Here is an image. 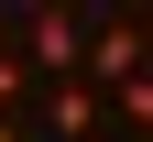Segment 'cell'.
Listing matches in <instances>:
<instances>
[{
    "mask_svg": "<svg viewBox=\"0 0 153 142\" xmlns=\"http://www.w3.org/2000/svg\"><path fill=\"white\" fill-rule=\"evenodd\" d=\"M11 44H22V77H44V88H55V77H76V66H88V22H76V11H55V0L11 22Z\"/></svg>",
    "mask_w": 153,
    "mask_h": 142,
    "instance_id": "1",
    "label": "cell"
},
{
    "mask_svg": "<svg viewBox=\"0 0 153 142\" xmlns=\"http://www.w3.org/2000/svg\"><path fill=\"white\" fill-rule=\"evenodd\" d=\"M88 88H131L142 77V11H109V22H88Z\"/></svg>",
    "mask_w": 153,
    "mask_h": 142,
    "instance_id": "2",
    "label": "cell"
},
{
    "mask_svg": "<svg viewBox=\"0 0 153 142\" xmlns=\"http://www.w3.org/2000/svg\"><path fill=\"white\" fill-rule=\"evenodd\" d=\"M44 142H99V88L88 77H55L44 88Z\"/></svg>",
    "mask_w": 153,
    "mask_h": 142,
    "instance_id": "3",
    "label": "cell"
},
{
    "mask_svg": "<svg viewBox=\"0 0 153 142\" xmlns=\"http://www.w3.org/2000/svg\"><path fill=\"white\" fill-rule=\"evenodd\" d=\"M109 98H120V120H131V131H153V66L131 77V88H109Z\"/></svg>",
    "mask_w": 153,
    "mask_h": 142,
    "instance_id": "4",
    "label": "cell"
},
{
    "mask_svg": "<svg viewBox=\"0 0 153 142\" xmlns=\"http://www.w3.org/2000/svg\"><path fill=\"white\" fill-rule=\"evenodd\" d=\"M22 88H33V77H22V55H11V44H0V120H11V109H22Z\"/></svg>",
    "mask_w": 153,
    "mask_h": 142,
    "instance_id": "5",
    "label": "cell"
},
{
    "mask_svg": "<svg viewBox=\"0 0 153 142\" xmlns=\"http://www.w3.org/2000/svg\"><path fill=\"white\" fill-rule=\"evenodd\" d=\"M0 142H33V131H22V120H0Z\"/></svg>",
    "mask_w": 153,
    "mask_h": 142,
    "instance_id": "6",
    "label": "cell"
},
{
    "mask_svg": "<svg viewBox=\"0 0 153 142\" xmlns=\"http://www.w3.org/2000/svg\"><path fill=\"white\" fill-rule=\"evenodd\" d=\"M142 66H153V11H142Z\"/></svg>",
    "mask_w": 153,
    "mask_h": 142,
    "instance_id": "7",
    "label": "cell"
},
{
    "mask_svg": "<svg viewBox=\"0 0 153 142\" xmlns=\"http://www.w3.org/2000/svg\"><path fill=\"white\" fill-rule=\"evenodd\" d=\"M0 44H11V22H0Z\"/></svg>",
    "mask_w": 153,
    "mask_h": 142,
    "instance_id": "8",
    "label": "cell"
}]
</instances>
